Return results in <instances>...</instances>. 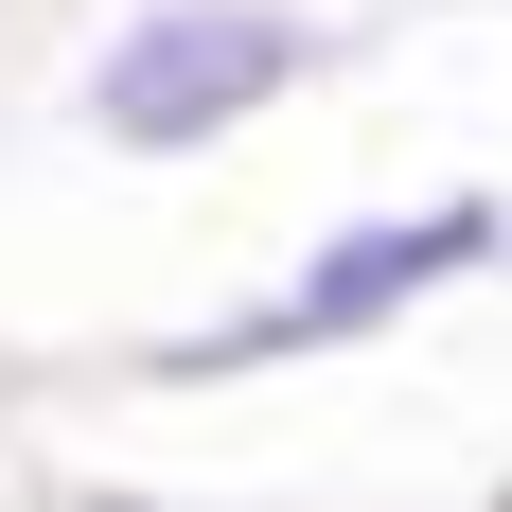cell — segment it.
Listing matches in <instances>:
<instances>
[{
	"label": "cell",
	"instance_id": "1",
	"mask_svg": "<svg viewBox=\"0 0 512 512\" xmlns=\"http://www.w3.org/2000/svg\"><path fill=\"white\" fill-rule=\"evenodd\" d=\"M495 230L512 212L495 195H424V212H354V230H318L265 301H230V318H195V336H159V389H230V371H301V354H371L389 318H424L442 283H477L495 265Z\"/></svg>",
	"mask_w": 512,
	"mask_h": 512
},
{
	"label": "cell",
	"instance_id": "4",
	"mask_svg": "<svg viewBox=\"0 0 512 512\" xmlns=\"http://www.w3.org/2000/svg\"><path fill=\"white\" fill-rule=\"evenodd\" d=\"M495 283H512V230H495Z\"/></svg>",
	"mask_w": 512,
	"mask_h": 512
},
{
	"label": "cell",
	"instance_id": "2",
	"mask_svg": "<svg viewBox=\"0 0 512 512\" xmlns=\"http://www.w3.org/2000/svg\"><path fill=\"white\" fill-rule=\"evenodd\" d=\"M301 71H336L301 0H142V18H106V53L71 71V124L106 159H212L248 106H283Z\"/></svg>",
	"mask_w": 512,
	"mask_h": 512
},
{
	"label": "cell",
	"instance_id": "3",
	"mask_svg": "<svg viewBox=\"0 0 512 512\" xmlns=\"http://www.w3.org/2000/svg\"><path fill=\"white\" fill-rule=\"evenodd\" d=\"M71 512H177V495H71Z\"/></svg>",
	"mask_w": 512,
	"mask_h": 512
}]
</instances>
